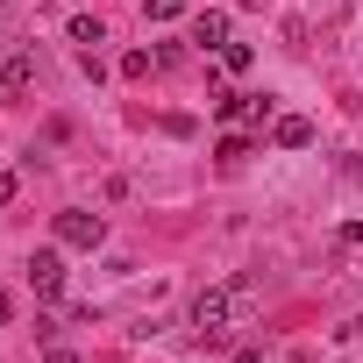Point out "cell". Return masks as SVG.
Wrapping results in <instances>:
<instances>
[{"label": "cell", "mask_w": 363, "mask_h": 363, "mask_svg": "<svg viewBox=\"0 0 363 363\" xmlns=\"http://www.w3.org/2000/svg\"><path fill=\"white\" fill-rule=\"evenodd\" d=\"M250 299H257V278H228V285L200 292V299H193V335H200V342H228L235 320L250 313Z\"/></svg>", "instance_id": "6da1fadb"}, {"label": "cell", "mask_w": 363, "mask_h": 363, "mask_svg": "<svg viewBox=\"0 0 363 363\" xmlns=\"http://www.w3.org/2000/svg\"><path fill=\"white\" fill-rule=\"evenodd\" d=\"M50 228H57V242H65V250H100V242H107V221H100V214H86V207H65Z\"/></svg>", "instance_id": "7a4b0ae2"}, {"label": "cell", "mask_w": 363, "mask_h": 363, "mask_svg": "<svg viewBox=\"0 0 363 363\" xmlns=\"http://www.w3.org/2000/svg\"><path fill=\"white\" fill-rule=\"evenodd\" d=\"M29 285H36V299H57L65 292V257L57 250H36L29 257Z\"/></svg>", "instance_id": "3957f363"}, {"label": "cell", "mask_w": 363, "mask_h": 363, "mask_svg": "<svg viewBox=\"0 0 363 363\" xmlns=\"http://www.w3.org/2000/svg\"><path fill=\"white\" fill-rule=\"evenodd\" d=\"M193 43H200V50H228V15H214V8L193 15Z\"/></svg>", "instance_id": "277c9868"}, {"label": "cell", "mask_w": 363, "mask_h": 363, "mask_svg": "<svg viewBox=\"0 0 363 363\" xmlns=\"http://www.w3.org/2000/svg\"><path fill=\"white\" fill-rule=\"evenodd\" d=\"M271 135H278V150H306V143H313V121H306V114H285Z\"/></svg>", "instance_id": "5b68a950"}, {"label": "cell", "mask_w": 363, "mask_h": 363, "mask_svg": "<svg viewBox=\"0 0 363 363\" xmlns=\"http://www.w3.org/2000/svg\"><path fill=\"white\" fill-rule=\"evenodd\" d=\"M29 86H36V57L15 50V57H8V93H29Z\"/></svg>", "instance_id": "8992f818"}, {"label": "cell", "mask_w": 363, "mask_h": 363, "mask_svg": "<svg viewBox=\"0 0 363 363\" xmlns=\"http://www.w3.org/2000/svg\"><path fill=\"white\" fill-rule=\"evenodd\" d=\"M72 43H86V50H93V43H107V29H100L93 15H72Z\"/></svg>", "instance_id": "52a82bcc"}, {"label": "cell", "mask_w": 363, "mask_h": 363, "mask_svg": "<svg viewBox=\"0 0 363 363\" xmlns=\"http://www.w3.org/2000/svg\"><path fill=\"white\" fill-rule=\"evenodd\" d=\"M221 65H228V72H250V65H257V50H250V43H235V36H228V50H221Z\"/></svg>", "instance_id": "ba28073f"}, {"label": "cell", "mask_w": 363, "mask_h": 363, "mask_svg": "<svg viewBox=\"0 0 363 363\" xmlns=\"http://www.w3.org/2000/svg\"><path fill=\"white\" fill-rule=\"evenodd\" d=\"M250 150H257V143H250V135H221V164H242V157H250Z\"/></svg>", "instance_id": "9c48e42d"}, {"label": "cell", "mask_w": 363, "mask_h": 363, "mask_svg": "<svg viewBox=\"0 0 363 363\" xmlns=\"http://www.w3.org/2000/svg\"><path fill=\"white\" fill-rule=\"evenodd\" d=\"M150 65H157L150 50H128V57H121V72H128V79H150Z\"/></svg>", "instance_id": "30bf717a"}, {"label": "cell", "mask_w": 363, "mask_h": 363, "mask_svg": "<svg viewBox=\"0 0 363 363\" xmlns=\"http://www.w3.org/2000/svg\"><path fill=\"white\" fill-rule=\"evenodd\" d=\"M186 15V0H150V22H178Z\"/></svg>", "instance_id": "8fae6325"}, {"label": "cell", "mask_w": 363, "mask_h": 363, "mask_svg": "<svg viewBox=\"0 0 363 363\" xmlns=\"http://www.w3.org/2000/svg\"><path fill=\"white\" fill-rule=\"evenodd\" d=\"M15 193H22V178H15V171H0V207H15Z\"/></svg>", "instance_id": "7c38bea8"}, {"label": "cell", "mask_w": 363, "mask_h": 363, "mask_svg": "<svg viewBox=\"0 0 363 363\" xmlns=\"http://www.w3.org/2000/svg\"><path fill=\"white\" fill-rule=\"evenodd\" d=\"M342 242H349V250H363V221H342Z\"/></svg>", "instance_id": "4fadbf2b"}, {"label": "cell", "mask_w": 363, "mask_h": 363, "mask_svg": "<svg viewBox=\"0 0 363 363\" xmlns=\"http://www.w3.org/2000/svg\"><path fill=\"white\" fill-rule=\"evenodd\" d=\"M235 363H264V349H235Z\"/></svg>", "instance_id": "5bb4252c"}, {"label": "cell", "mask_w": 363, "mask_h": 363, "mask_svg": "<svg viewBox=\"0 0 363 363\" xmlns=\"http://www.w3.org/2000/svg\"><path fill=\"white\" fill-rule=\"evenodd\" d=\"M43 363H79V356H72V349H50V356H43Z\"/></svg>", "instance_id": "9a60e30c"}, {"label": "cell", "mask_w": 363, "mask_h": 363, "mask_svg": "<svg viewBox=\"0 0 363 363\" xmlns=\"http://www.w3.org/2000/svg\"><path fill=\"white\" fill-rule=\"evenodd\" d=\"M0 86H8V65H0Z\"/></svg>", "instance_id": "2e32d148"}, {"label": "cell", "mask_w": 363, "mask_h": 363, "mask_svg": "<svg viewBox=\"0 0 363 363\" xmlns=\"http://www.w3.org/2000/svg\"><path fill=\"white\" fill-rule=\"evenodd\" d=\"M356 335H363V320H356Z\"/></svg>", "instance_id": "e0dca14e"}]
</instances>
